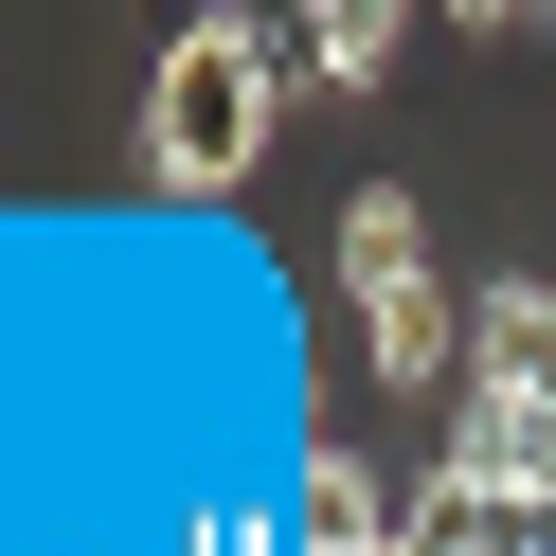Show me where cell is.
<instances>
[{
    "label": "cell",
    "instance_id": "obj_1",
    "mask_svg": "<svg viewBox=\"0 0 556 556\" xmlns=\"http://www.w3.org/2000/svg\"><path fill=\"white\" fill-rule=\"evenodd\" d=\"M198 144H252V54H233V37H198L180 54V73H162V162H198Z\"/></svg>",
    "mask_w": 556,
    "mask_h": 556
}]
</instances>
